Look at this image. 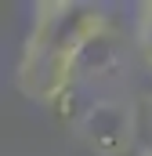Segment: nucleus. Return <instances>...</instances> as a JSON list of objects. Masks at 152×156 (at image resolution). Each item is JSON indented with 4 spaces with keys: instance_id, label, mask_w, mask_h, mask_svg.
Here are the masks:
<instances>
[{
    "instance_id": "obj_1",
    "label": "nucleus",
    "mask_w": 152,
    "mask_h": 156,
    "mask_svg": "<svg viewBox=\"0 0 152 156\" xmlns=\"http://www.w3.org/2000/svg\"><path fill=\"white\" fill-rule=\"evenodd\" d=\"M109 29V15L80 0H43L18 58V91L40 105H54L76 76V66L91 44Z\"/></svg>"
},
{
    "instance_id": "obj_2",
    "label": "nucleus",
    "mask_w": 152,
    "mask_h": 156,
    "mask_svg": "<svg viewBox=\"0 0 152 156\" xmlns=\"http://www.w3.org/2000/svg\"><path fill=\"white\" fill-rule=\"evenodd\" d=\"M76 134L98 156H123L134 142V102L102 98V102L87 105L76 123Z\"/></svg>"
},
{
    "instance_id": "obj_3",
    "label": "nucleus",
    "mask_w": 152,
    "mask_h": 156,
    "mask_svg": "<svg viewBox=\"0 0 152 156\" xmlns=\"http://www.w3.org/2000/svg\"><path fill=\"white\" fill-rule=\"evenodd\" d=\"M134 40H138V51L145 55V62L152 66V0H145L138 7V18H134Z\"/></svg>"
},
{
    "instance_id": "obj_4",
    "label": "nucleus",
    "mask_w": 152,
    "mask_h": 156,
    "mask_svg": "<svg viewBox=\"0 0 152 156\" xmlns=\"http://www.w3.org/2000/svg\"><path fill=\"white\" fill-rule=\"evenodd\" d=\"M138 156H152V145H149V149H141V153H138Z\"/></svg>"
}]
</instances>
